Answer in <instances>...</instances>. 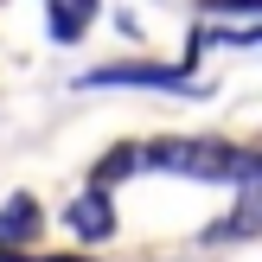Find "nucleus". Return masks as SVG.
Returning a JSON list of instances; mask_svg holds the SVG:
<instances>
[{
  "label": "nucleus",
  "mask_w": 262,
  "mask_h": 262,
  "mask_svg": "<svg viewBox=\"0 0 262 262\" xmlns=\"http://www.w3.org/2000/svg\"><path fill=\"white\" fill-rule=\"evenodd\" d=\"M32 237H38V199H32V192H13V199L0 205V250L32 243Z\"/></svg>",
  "instance_id": "20e7f679"
},
{
  "label": "nucleus",
  "mask_w": 262,
  "mask_h": 262,
  "mask_svg": "<svg viewBox=\"0 0 262 262\" xmlns=\"http://www.w3.org/2000/svg\"><path fill=\"white\" fill-rule=\"evenodd\" d=\"M45 19H51V38H58V45H77V38H83V26L96 19V0H51Z\"/></svg>",
  "instance_id": "39448f33"
},
{
  "label": "nucleus",
  "mask_w": 262,
  "mask_h": 262,
  "mask_svg": "<svg viewBox=\"0 0 262 262\" xmlns=\"http://www.w3.org/2000/svg\"><path fill=\"white\" fill-rule=\"evenodd\" d=\"M71 230L83 243H109V230H115V205H109V192H83V199L71 205Z\"/></svg>",
  "instance_id": "7ed1b4c3"
},
{
  "label": "nucleus",
  "mask_w": 262,
  "mask_h": 262,
  "mask_svg": "<svg viewBox=\"0 0 262 262\" xmlns=\"http://www.w3.org/2000/svg\"><path fill=\"white\" fill-rule=\"evenodd\" d=\"M135 166L179 179H230V186H256V154L243 141H211V135H173V141H135Z\"/></svg>",
  "instance_id": "f257e3e1"
},
{
  "label": "nucleus",
  "mask_w": 262,
  "mask_h": 262,
  "mask_svg": "<svg viewBox=\"0 0 262 262\" xmlns=\"http://www.w3.org/2000/svg\"><path fill=\"white\" fill-rule=\"evenodd\" d=\"M38 262H83V256H38Z\"/></svg>",
  "instance_id": "0eeeda50"
},
{
  "label": "nucleus",
  "mask_w": 262,
  "mask_h": 262,
  "mask_svg": "<svg viewBox=\"0 0 262 262\" xmlns=\"http://www.w3.org/2000/svg\"><path fill=\"white\" fill-rule=\"evenodd\" d=\"M128 173H135V141H122L115 154H102V160H96V173H90V192H109L115 179H128Z\"/></svg>",
  "instance_id": "423d86ee"
},
{
  "label": "nucleus",
  "mask_w": 262,
  "mask_h": 262,
  "mask_svg": "<svg viewBox=\"0 0 262 262\" xmlns=\"http://www.w3.org/2000/svg\"><path fill=\"white\" fill-rule=\"evenodd\" d=\"M122 83H141V90H179V96H205L199 77H192V58L186 64H102V71H83L77 90H122Z\"/></svg>",
  "instance_id": "f03ea898"
}]
</instances>
